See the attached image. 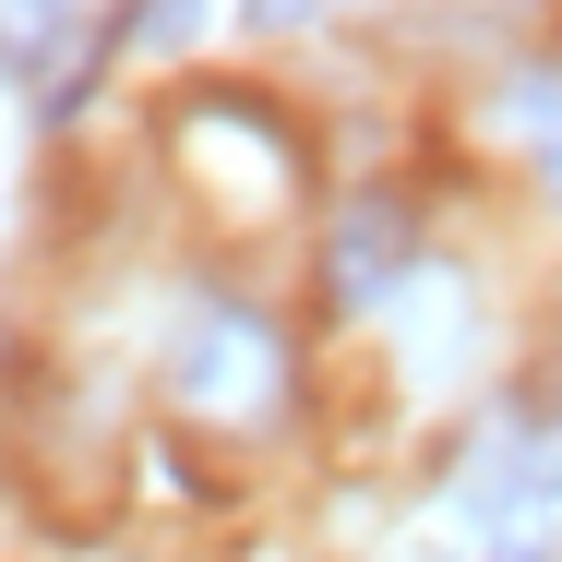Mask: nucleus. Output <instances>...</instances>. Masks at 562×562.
I'll return each instance as SVG.
<instances>
[{
  "label": "nucleus",
  "instance_id": "nucleus-1",
  "mask_svg": "<svg viewBox=\"0 0 562 562\" xmlns=\"http://www.w3.org/2000/svg\"><path fill=\"white\" fill-rule=\"evenodd\" d=\"M168 144H180V168L216 192L227 216H276V204L300 192V132L263 109L251 85H204V97H180Z\"/></svg>",
  "mask_w": 562,
  "mask_h": 562
},
{
  "label": "nucleus",
  "instance_id": "nucleus-2",
  "mask_svg": "<svg viewBox=\"0 0 562 562\" xmlns=\"http://www.w3.org/2000/svg\"><path fill=\"white\" fill-rule=\"evenodd\" d=\"M168 383H180V407H192V419H216V431H263V419L288 407V336H276L263 312L204 300V312L180 324Z\"/></svg>",
  "mask_w": 562,
  "mask_h": 562
},
{
  "label": "nucleus",
  "instance_id": "nucleus-3",
  "mask_svg": "<svg viewBox=\"0 0 562 562\" xmlns=\"http://www.w3.org/2000/svg\"><path fill=\"white\" fill-rule=\"evenodd\" d=\"M395 263H407V204L395 192H359L336 216V251H324V288H336V312H371V300H395Z\"/></svg>",
  "mask_w": 562,
  "mask_h": 562
},
{
  "label": "nucleus",
  "instance_id": "nucleus-4",
  "mask_svg": "<svg viewBox=\"0 0 562 562\" xmlns=\"http://www.w3.org/2000/svg\"><path fill=\"white\" fill-rule=\"evenodd\" d=\"M503 120H515V144L539 156V180H551V204H562V72H527L503 97Z\"/></svg>",
  "mask_w": 562,
  "mask_h": 562
},
{
  "label": "nucleus",
  "instance_id": "nucleus-5",
  "mask_svg": "<svg viewBox=\"0 0 562 562\" xmlns=\"http://www.w3.org/2000/svg\"><path fill=\"white\" fill-rule=\"evenodd\" d=\"M72 48V0H0V60L12 72H48Z\"/></svg>",
  "mask_w": 562,
  "mask_h": 562
},
{
  "label": "nucleus",
  "instance_id": "nucleus-6",
  "mask_svg": "<svg viewBox=\"0 0 562 562\" xmlns=\"http://www.w3.org/2000/svg\"><path fill=\"white\" fill-rule=\"evenodd\" d=\"M132 36L144 48H192L204 36V0H132Z\"/></svg>",
  "mask_w": 562,
  "mask_h": 562
},
{
  "label": "nucleus",
  "instance_id": "nucleus-7",
  "mask_svg": "<svg viewBox=\"0 0 562 562\" xmlns=\"http://www.w3.org/2000/svg\"><path fill=\"white\" fill-rule=\"evenodd\" d=\"M324 0H251V24H312Z\"/></svg>",
  "mask_w": 562,
  "mask_h": 562
},
{
  "label": "nucleus",
  "instance_id": "nucleus-8",
  "mask_svg": "<svg viewBox=\"0 0 562 562\" xmlns=\"http://www.w3.org/2000/svg\"><path fill=\"white\" fill-rule=\"evenodd\" d=\"M0 359H12V324H0Z\"/></svg>",
  "mask_w": 562,
  "mask_h": 562
}]
</instances>
